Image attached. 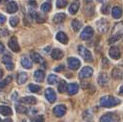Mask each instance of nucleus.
Wrapping results in <instances>:
<instances>
[{"instance_id": "nucleus-1", "label": "nucleus", "mask_w": 123, "mask_h": 122, "mask_svg": "<svg viewBox=\"0 0 123 122\" xmlns=\"http://www.w3.org/2000/svg\"><path fill=\"white\" fill-rule=\"evenodd\" d=\"M120 99L116 98L114 96H110V95H106V96H103L100 98V105L103 107H114L116 105L120 104Z\"/></svg>"}, {"instance_id": "nucleus-2", "label": "nucleus", "mask_w": 123, "mask_h": 122, "mask_svg": "<svg viewBox=\"0 0 123 122\" xmlns=\"http://www.w3.org/2000/svg\"><path fill=\"white\" fill-rule=\"evenodd\" d=\"M123 37V24L122 23H117L113 28L112 36L109 39V43H114V42L120 40Z\"/></svg>"}, {"instance_id": "nucleus-3", "label": "nucleus", "mask_w": 123, "mask_h": 122, "mask_svg": "<svg viewBox=\"0 0 123 122\" xmlns=\"http://www.w3.org/2000/svg\"><path fill=\"white\" fill-rule=\"evenodd\" d=\"M78 53L80 54V56L85 61H88V62H91V61H92V54H91V52L87 49V48H85L84 46H82V45L78 46Z\"/></svg>"}, {"instance_id": "nucleus-4", "label": "nucleus", "mask_w": 123, "mask_h": 122, "mask_svg": "<svg viewBox=\"0 0 123 122\" xmlns=\"http://www.w3.org/2000/svg\"><path fill=\"white\" fill-rule=\"evenodd\" d=\"M93 34H94L93 28L90 27V26H87V27H85V28L83 29V31L81 32L80 38H81L82 40H88V39H90V38L92 37V36H93Z\"/></svg>"}, {"instance_id": "nucleus-5", "label": "nucleus", "mask_w": 123, "mask_h": 122, "mask_svg": "<svg viewBox=\"0 0 123 122\" xmlns=\"http://www.w3.org/2000/svg\"><path fill=\"white\" fill-rule=\"evenodd\" d=\"M119 119V116L115 113H106L100 117V122H116Z\"/></svg>"}, {"instance_id": "nucleus-6", "label": "nucleus", "mask_w": 123, "mask_h": 122, "mask_svg": "<svg viewBox=\"0 0 123 122\" xmlns=\"http://www.w3.org/2000/svg\"><path fill=\"white\" fill-rule=\"evenodd\" d=\"M96 25H97L98 31H99L100 33H105V32H107V30H108V28H109L108 22H107V20H105V19H100V20H98L97 23H96Z\"/></svg>"}, {"instance_id": "nucleus-7", "label": "nucleus", "mask_w": 123, "mask_h": 122, "mask_svg": "<svg viewBox=\"0 0 123 122\" xmlns=\"http://www.w3.org/2000/svg\"><path fill=\"white\" fill-rule=\"evenodd\" d=\"M93 74V69L89 66H85L81 69V71L79 72V78L84 79V78H89Z\"/></svg>"}, {"instance_id": "nucleus-8", "label": "nucleus", "mask_w": 123, "mask_h": 122, "mask_svg": "<svg viewBox=\"0 0 123 122\" xmlns=\"http://www.w3.org/2000/svg\"><path fill=\"white\" fill-rule=\"evenodd\" d=\"M67 63H68L69 68L72 69V70H77L81 65L80 61L75 57H69L68 60H67Z\"/></svg>"}, {"instance_id": "nucleus-9", "label": "nucleus", "mask_w": 123, "mask_h": 122, "mask_svg": "<svg viewBox=\"0 0 123 122\" xmlns=\"http://www.w3.org/2000/svg\"><path fill=\"white\" fill-rule=\"evenodd\" d=\"M8 46L13 52H19L20 51V47H19V44H18L17 38L14 37V36L11 37L10 40L8 41Z\"/></svg>"}, {"instance_id": "nucleus-10", "label": "nucleus", "mask_w": 123, "mask_h": 122, "mask_svg": "<svg viewBox=\"0 0 123 122\" xmlns=\"http://www.w3.org/2000/svg\"><path fill=\"white\" fill-rule=\"evenodd\" d=\"M66 111H67V109H66V106L64 105H57L53 108V113L56 117H62L66 113Z\"/></svg>"}, {"instance_id": "nucleus-11", "label": "nucleus", "mask_w": 123, "mask_h": 122, "mask_svg": "<svg viewBox=\"0 0 123 122\" xmlns=\"http://www.w3.org/2000/svg\"><path fill=\"white\" fill-rule=\"evenodd\" d=\"M45 97L50 103H53L56 100V94H55L54 90L52 88H47L45 90Z\"/></svg>"}, {"instance_id": "nucleus-12", "label": "nucleus", "mask_w": 123, "mask_h": 122, "mask_svg": "<svg viewBox=\"0 0 123 122\" xmlns=\"http://www.w3.org/2000/svg\"><path fill=\"white\" fill-rule=\"evenodd\" d=\"M2 62L5 64L6 68H7L8 70H12L14 68V64H13V62H12V59L9 55H7V54L2 57Z\"/></svg>"}, {"instance_id": "nucleus-13", "label": "nucleus", "mask_w": 123, "mask_h": 122, "mask_svg": "<svg viewBox=\"0 0 123 122\" xmlns=\"http://www.w3.org/2000/svg\"><path fill=\"white\" fill-rule=\"evenodd\" d=\"M109 55L112 59H119L121 56V53H120V49L118 47H111L109 49Z\"/></svg>"}, {"instance_id": "nucleus-14", "label": "nucleus", "mask_w": 123, "mask_h": 122, "mask_svg": "<svg viewBox=\"0 0 123 122\" xmlns=\"http://www.w3.org/2000/svg\"><path fill=\"white\" fill-rule=\"evenodd\" d=\"M18 10V5L16 2L14 1H8V3L6 4V11L8 13L12 14V13H15V12Z\"/></svg>"}, {"instance_id": "nucleus-15", "label": "nucleus", "mask_w": 123, "mask_h": 122, "mask_svg": "<svg viewBox=\"0 0 123 122\" xmlns=\"http://www.w3.org/2000/svg\"><path fill=\"white\" fill-rule=\"evenodd\" d=\"M78 90H79V86L76 83H70L69 85H67V88H66L67 93H68L69 95L76 94L78 92Z\"/></svg>"}, {"instance_id": "nucleus-16", "label": "nucleus", "mask_w": 123, "mask_h": 122, "mask_svg": "<svg viewBox=\"0 0 123 122\" xmlns=\"http://www.w3.org/2000/svg\"><path fill=\"white\" fill-rule=\"evenodd\" d=\"M36 98L33 96H26V97H23V98L20 99L21 103H24V104H29V105H34L36 104Z\"/></svg>"}, {"instance_id": "nucleus-17", "label": "nucleus", "mask_w": 123, "mask_h": 122, "mask_svg": "<svg viewBox=\"0 0 123 122\" xmlns=\"http://www.w3.org/2000/svg\"><path fill=\"white\" fill-rule=\"evenodd\" d=\"M56 39L60 42V43H63V44L68 43V36H67L64 32H58L56 35Z\"/></svg>"}, {"instance_id": "nucleus-18", "label": "nucleus", "mask_w": 123, "mask_h": 122, "mask_svg": "<svg viewBox=\"0 0 123 122\" xmlns=\"http://www.w3.org/2000/svg\"><path fill=\"white\" fill-rule=\"evenodd\" d=\"M63 55H64L63 52L61 51L60 49H58V48H55V49H53L52 52H51V56L55 60H60L61 58L63 57Z\"/></svg>"}, {"instance_id": "nucleus-19", "label": "nucleus", "mask_w": 123, "mask_h": 122, "mask_svg": "<svg viewBox=\"0 0 123 122\" xmlns=\"http://www.w3.org/2000/svg\"><path fill=\"white\" fill-rule=\"evenodd\" d=\"M30 57H31V60H33V62H35V63H44V59L36 52L30 53Z\"/></svg>"}, {"instance_id": "nucleus-20", "label": "nucleus", "mask_w": 123, "mask_h": 122, "mask_svg": "<svg viewBox=\"0 0 123 122\" xmlns=\"http://www.w3.org/2000/svg\"><path fill=\"white\" fill-rule=\"evenodd\" d=\"M21 65L24 67V68H26V69H31L32 68L31 60H30L29 58H27L26 56H24V57L21 58Z\"/></svg>"}, {"instance_id": "nucleus-21", "label": "nucleus", "mask_w": 123, "mask_h": 122, "mask_svg": "<svg viewBox=\"0 0 123 122\" xmlns=\"http://www.w3.org/2000/svg\"><path fill=\"white\" fill-rule=\"evenodd\" d=\"M44 77H45L44 71H42V70H36L34 72V78H35L36 81L42 82L43 80H44Z\"/></svg>"}, {"instance_id": "nucleus-22", "label": "nucleus", "mask_w": 123, "mask_h": 122, "mask_svg": "<svg viewBox=\"0 0 123 122\" xmlns=\"http://www.w3.org/2000/svg\"><path fill=\"white\" fill-rule=\"evenodd\" d=\"M79 1L78 0H75L74 2H72L71 3V5H70V7H69V12L72 14V15H74V14H76V12L78 11V9H79Z\"/></svg>"}, {"instance_id": "nucleus-23", "label": "nucleus", "mask_w": 123, "mask_h": 122, "mask_svg": "<svg viewBox=\"0 0 123 122\" xmlns=\"http://www.w3.org/2000/svg\"><path fill=\"white\" fill-rule=\"evenodd\" d=\"M108 80H109V78H108L106 73H101V74L99 75V77H98V83H99L101 86L106 85L108 83Z\"/></svg>"}, {"instance_id": "nucleus-24", "label": "nucleus", "mask_w": 123, "mask_h": 122, "mask_svg": "<svg viewBox=\"0 0 123 122\" xmlns=\"http://www.w3.org/2000/svg\"><path fill=\"white\" fill-rule=\"evenodd\" d=\"M66 18V15L64 13H58L56 14L54 17H53V22L56 23V24H59V23H62Z\"/></svg>"}, {"instance_id": "nucleus-25", "label": "nucleus", "mask_w": 123, "mask_h": 122, "mask_svg": "<svg viewBox=\"0 0 123 122\" xmlns=\"http://www.w3.org/2000/svg\"><path fill=\"white\" fill-rule=\"evenodd\" d=\"M27 78H28V76H27V74L25 72L19 73L18 76H17V82H18V84H24L27 81Z\"/></svg>"}, {"instance_id": "nucleus-26", "label": "nucleus", "mask_w": 123, "mask_h": 122, "mask_svg": "<svg viewBox=\"0 0 123 122\" xmlns=\"http://www.w3.org/2000/svg\"><path fill=\"white\" fill-rule=\"evenodd\" d=\"M0 113L4 116H10L12 115V110L8 106H0Z\"/></svg>"}, {"instance_id": "nucleus-27", "label": "nucleus", "mask_w": 123, "mask_h": 122, "mask_svg": "<svg viewBox=\"0 0 123 122\" xmlns=\"http://www.w3.org/2000/svg\"><path fill=\"white\" fill-rule=\"evenodd\" d=\"M112 77L114 79H116V80H120V79L122 78V71L119 69V68H114L112 70Z\"/></svg>"}, {"instance_id": "nucleus-28", "label": "nucleus", "mask_w": 123, "mask_h": 122, "mask_svg": "<svg viewBox=\"0 0 123 122\" xmlns=\"http://www.w3.org/2000/svg\"><path fill=\"white\" fill-rule=\"evenodd\" d=\"M112 16L115 18V19H118V18H120L121 16H122V10H121V8H119V7H113V9H112Z\"/></svg>"}, {"instance_id": "nucleus-29", "label": "nucleus", "mask_w": 123, "mask_h": 122, "mask_svg": "<svg viewBox=\"0 0 123 122\" xmlns=\"http://www.w3.org/2000/svg\"><path fill=\"white\" fill-rule=\"evenodd\" d=\"M71 26H72V28H73L74 31H79V29H80L81 26H82V23L79 20H77V19H74L71 22Z\"/></svg>"}, {"instance_id": "nucleus-30", "label": "nucleus", "mask_w": 123, "mask_h": 122, "mask_svg": "<svg viewBox=\"0 0 123 122\" xmlns=\"http://www.w3.org/2000/svg\"><path fill=\"white\" fill-rule=\"evenodd\" d=\"M12 80V77L11 76H8V77H6L3 81H0V90H2L3 88H5L7 85L11 82Z\"/></svg>"}, {"instance_id": "nucleus-31", "label": "nucleus", "mask_w": 123, "mask_h": 122, "mask_svg": "<svg viewBox=\"0 0 123 122\" xmlns=\"http://www.w3.org/2000/svg\"><path fill=\"white\" fill-rule=\"evenodd\" d=\"M58 80H59L58 77H57L56 75H54V74H50V75L48 76V78H47V82H48L49 84H51V85L57 83Z\"/></svg>"}, {"instance_id": "nucleus-32", "label": "nucleus", "mask_w": 123, "mask_h": 122, "mask_svg": "<svg viewBox=\"0 0 123 122\" xmlns=\"http://www.w3.org/2000/svg\"><path fill=\"white\" fill-rule=\"evenodd\" d=\"M66 88H67L66 82L64 80H61L60 83H59V85H58V91H59L60 93H63V92H65V91H66Z\"/></svg>"}, {"instance_id": "nucleus-33", "label": "nucleus", "mask_w": 123, "mask_h": 122, "mask_svg": "<svg viewBox=\"0 0 123 122\" xmlns=\"http://www.w3.org/2000/svg\"><path fill=\"white\" fill-rule=\"evenodd\" d=\"M16 111L18 113H21V114H26L27 111H28V109L26 107H24L23 105L18 104V105H16Z\"/></svg>"}, {"instance_id": "nucleus-34", "label": "nucleus", "mask_w": 123, "mask_h": 122, "mask_svg": "<svg viewBox=\"0 0 123 122\" xmlns=\"http://www.w3.org/2000/svg\"><path fill=\"white\" fill-rule=\"evenodd\" d=\"M41 10L43 12H49L51 10V4L49 2H45L41 5Z\"/></svg>"}, {"instance_id": "nucleus-35", "label": "nucleus", "mask_w": 123, "mask_h": 122, "mask_svg": "<svg viewBox=\"0 0 123 122\" xmlns=\"http://www.w3.org/2000/svg\"><path fill=\"white\" fill-rule=\"evenodd\" d=\"M29 90L31 91V92H39L41 87L38 86V85H35V84H29V86H28Z\"/></svg>"}, {"instance_id": "nucleus-36", "label": "nucleus", "mask_w": 123, "mask_h": 122, "mask_svg": "<svg viewBox=\"0 0 123 122\" xmlns=\"http://www.w3.org/2000/svg\"><path fill=\"white\" fill-rule=\"evenodd\" d=\"M67 4H68L67 0H57L56 1V6L58 8H64V7H66Z\"/></svg>"}, {"instance_id": "nucleus-37", "label": "nucleus", "mask_w": 123, "mask_h": 122, "mask_svg": "<svg viewBox=\"0 0 123 122\" xmlns=\"http://www.w3.org/2000/svg\"><path fill=\"white\" fill-rule=\"evenodd\" d=\"M9 22L12 27H15V26H17V24L19 23V19H18V17H11Z\"/></svg>"}, {"instance_id": "nucleus-38", "label": "nucleus", "mask_w": 123, "mask_h": 122, "mask_svg": "<svg viewBox=\"0 0 123 122\" xmlns=\"http://www.w3.org/2000/svg\"><path fill=\"white\" fill-rule=\"evenodd\" d=\"M109 9H110L109 4H104L102 6V8H101V11H102V13H104V14H108L109 13Z\"/></svg>"}, {"instance_id": "nucleus-39", "label": "nucleus", "mask_w": 123, "mask_h": 122, "mask_svg": "<svg viewBox=\"0 0 123 122\" xmlns=\"http://www.w3.org/2000/svg\"><path fill=\"white\" fill-rule=\"evenodd\" d=\"M31 121L32 122H44V117H43L42 115H38V116L34 117Z\"/></svg>"}, {"instance_id": "nucleus-40", "label": "nucleus", "mask_w": 123, "mask_h": 122, "mask_svg": "<svg viewBox=\"0 0 123 122\" xmlns=\"http://www.w3.org/2000/svg\"><path fill=\"white\" fill-rule=\"evenodd\" d=\"M102 63H104V65H102V66L104 67V68H107V67H108V60H107L106 58H103Z\"/></svg>"}, {"instance_id": "nucleus-41", "label": "nucleus", "mask_w": 123, "mask_h": 122, "mask_svg": "<svg viewBox=\"0 0 123 122\" xmlns=\"http://www.w3.org/2000/svg\"><path fill=\"white\" fill-rule=\"evenodd\" d=\"M5 20H6L5 16H4V15H2L1 13H0V24H3V23L5 22Z\"/></svg>"}, {"instance_id": "nucleus-42", "label": "nucleus", "mask_w": 123, "mask_h": 122, "mask_svg": "<svg viewBox=\"0 0 123 122\" xmlns=\"http://www.w3.org/2000/svg\"><path fill=\"white\" fill-rule=\"evenodd\" d=\"M63 69H64V66H63V65H60V66L56 67V68H54V70L56 71V72H59V71H61V70H63Z\"/></svg>"}, {"instance_id": "nucleus-43", "label": "nucleus", "mask_w": 123, "mask_h": 122, "mask_svg": "<svg viewBox=\"0 0 123 122\" xmlns=\"http://www.w3.org/2000/svg\"><path fill=\"white\" fill-rule=\"evenodd\" d=\"M36 19H37V22H44V18H42L41 15H37L36 16Z\"/></svg>"}, {"instance_id": "nucleus-44", "label": "nucleus", "mask_w": 123, "mask_h": 122, "mask_svg": "<svg viewBox=\"0 0 123 122\" xmlns=\"http://www.w3.org/2000/svg\"><path fill=\"white\" fill-rule=\"evenodd\" d=\"M4 50H5V47H4V45H3L2 42H0V54L3 53Z\"/></svg>"}, {"instance_id": "nucleus-45", "label": "nucleus", "mask_w": 123, "mask_h": 122, "mask_svg": "<svg viewBox=\"0 0 123 122\" xmlns=\"http://www.w3.org/2000/svg\"><path fill=\"white\" fill-rule=\"evenodd\" d=\"M119 94H122L123 95V85L120 87V89H119Z\"/></svg>"}, {"instance_id": "nucleus-46", "label": "nucleus", "mask_w": 123, "mask_h": 122, "mask_svg": "<svg viewBox=\"0 0 123 122\" xmlns=\"http://www.w3.org/2000/svg\"><path fill=\"white\" fill-rule=\"evenodd\" d=\"M3 122H13V121H12V119H10V118H6Z\"/></svg>"}, {"instance_id": "nucleus-47", "label": "nucleus", "mask_w": 123, "mask_h": 122, "mask_svg": "<svg viewBox=\"0 0 123 122\" xmlns=\"http://www.w3.org/2000/svg\"><path fill=\"white\" fill-rule=\"evenodd\" d=\"M2 75H3V72H2V70H1V69H0V78L2 77Z\"/></svg>"}, {"instance_id": "nucleus-48", "label": "nucleus", "mask_w": 123, "mask_h": 122, "mask_svg": "<svg viewBox=\"0 0 123 122\" xmlns=\"http://www.w3.org/2000/svg\"><path fill=\"white\" fill-rule=\"evenodd\" d=\"M98 2H100V3H103V2H105V0H97Z\"/></svg>"}, {"instance_id": "nucleus-49", "label": "nucleus", "mask_w": 123, "mask_h": 122, "mask_svg": "<svg viewBox=\"0 0 123 122\" xmlns=\"http://www.w3.org/2000/svg\"><path fill=\"white\" fill-rule=\"evenodd\" d=\"M84 1H85L86 3H90V2L92 1V0H84Z\"/></svg>"}, {"instance_id": "nucleus-50", "label": "nucleus", "mask_w": 123, "mask_h": 122, "mask_svg": "<svg viewBox=\"0 0 123 122\" xmlns=\"http://www.w3.org/2000/svg\"><path fill=\"white\" fill-rule=\"evenodd\" d=\"M1 2H2V0H0V3H1Z\"/></svg>"}, {"instance_id": "nucleus-51", "label": "nucleus", "mask_w": 123, "mask_h": 122, "mask_svg": "<svg viewBox=\"0 0 123 122\" xmlns=\"http://www.w3.org/2000/svg\"><path fill=\"white\" fill-rule=\"evenodd\" d=\"M21 122H26V121H24V120H23V121H21Z\"/></svg>"}, {"instance_id": "nucleus-52", "label": "nucleus", "mask_w": 123, "mask_h": 122, "mask_svg": "<svg viewBox=\"0 0 123 122\" xmlns=\"http://www.w3.org/2000/svg\"><path fill=\"white\" fill-rule=\"evenodd\" d=\"M0 122H1V119H0Z\"/></svg>"}]
</instances>
